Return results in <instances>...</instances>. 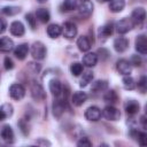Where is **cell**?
Here are the masks:
<instances>
[{"instance_id":"1","label":"cell","mask_w":147,"mask_h":147,"mask_svg":"<svg viewBox=\"0 0 147 147\" xmlns=\"http://www.w3.org/2000/svg\"><path fill=\"white\" fill-rule=\"evenodd\" d=\"M30 52L34 60H44L47 55V48L41 41H34L31 46Z\"/></svg>"},{"instance_id":"2","label":"cell","mask_w":147,"mask_h":147,"mask_svg":"<svg viewBox=\"0 0 147 147\" xmlns=\"http://www.w3.org/2000/svg\"><path fill=\"white\" fill-rule=\"evenodd\" d=\"M101 115H102L106 119L115 122V121H118V119H119V117H121V111H119L116 107H114L113 105H108V106H106V107L103 108Z\"/></svg>"},{"instance_id":"3","label":"cell","mask_w":147,"mask_h":147,"mask_svg":"<svg viewBox=\"0 0 147 147\" xmlns=\"http://www.w3.org/2000/svg\"><path fill=\"white\" fill-rule=\"evenodd\" d=\"M31 96L36 101H44L46 99V93L44 87L37 82H33L31 84Z\"/></svg>"},{"instance_id":"4","label":"cell","mask_w":147,"mask_h":147,"mask_svg":"<svg viewBox=\"0 0 147 147\" xmlns=\"http://www.w3.org/2000/svg\"><path fill=\"white\" fill-rule=\"evenodd\" d=\"M9 95L11 96V99L14 100H22L25 95V88L22 84H18V83H15L13 85H10L9 87Z\"/></svg>"},{"instance_id":"5","label":"cell","mask_w":147,"mask_h":147,"mask_svg":"<svg viewBox=\"0 0 147 147\" xmlns=\"http://www.w3.org/2000/svg\"><path fill=\"white\" fill-rule=\"evenodd\" d=\"M145 18H146V10L142 7H138L133 9L131 14V22L133 23V25H141L145 22Z\"/></svg>"},{"instance_id":"6","label":"cell","mask_w":147,"mask_h":147,"mask_svg":"<svg viewBox=\"0 0 147 147\" xmlns=\"http://www.w3.org/2000/svg\"><path fill=\"white\" fill-rule=\"evenodd\" d=\"M132 28H133V23L129 18H122L115 25V30L117 31L118 34H125L129 31H131Z\"/></svg>"},{"instance_id":"7","label":"cell","mask_w":147,"mask_h":147,"mask_svg":"<svg viewBox=\"0 0 147 147\" xmlns=\"http://www.w3.org/2000/svg\"><path fill=\"white\" fill-rule=\"evenodd\" d=\"M116 69H117V71H118L121 75L127 76V75H130L131 71H132V65H131L130 61H127V60H125V59H121V60H118V61L116 62Z\"/></svg>"},{"instance_id":"8","label":"cell","mask_w":147,"mask_h":147,"mask_svg":"<svg viewBox=\"0 0 147 147\" xmlns=\"http://www.w3.org/2000/svg\"><path fill=\"white\" fill-rule=\"evenodd\" d=\"M113 46H114V49L117 53H124L129 48V39L125 38V37L119 36V37L115 38Z\"/></svg>"},{"instance_id":"9","label":"cell","mask_w":147,"mask_h":147,"mask_svg":"<svg viewBox=\"0 0 147 147\" xmlns=\"http://www.w3.org/2000/svg\"><path fill=\"white\" fill-rule=\"evenodd\" d=\"M62 34L67 39H72L77 34V26L72 22H65L62 28Z\"/></svg>"},{"instance_id":"10","label":"cell","mask_w":147,"mask_h":147,"mask_svg":"<svg viewBox=\"0 0 147 147\" xmlns=\"http://www.w3.org/2000/svg\"><path fill=\"white\" fill-rule=\"evenodd\" d=\"M101 117V110L99 107L96 106H92V107H88L86 110H85V118L87 121H91V122H96L99 121Z\"/></svg>"},{"instance_id":"11","label":"cell","mask_w":147,"mask_h":147,"mask_svg":"<svg viewBox=\"0 0 147 147\" xmlns=\"http://www.w3.org/2000/svg\"><path fill=\"white\" fill-rule=\"evenodd\" d=\"M0 137L1 139L7 142V144H11L14 141V131L11 129V126L9 125H3L0 130Z\"/></svg>"},{"instance_id":"12","label":"cell","mask_w":147,"mask_h":147,"mask_svg":"<svg viewBox=\"0 0 147 147\" xmlns=\"http://www.w3.org/2000/svg\"><path fill=\"white\" fill-rule=\"evenodd\" d=\"M78 13L84 18L90 17L93 13V3L91 1H84L80 6H78Z\"/></svg>"},{"instance_id":"13","label":"cell","mask_w":147,"mask_h":147,"mask_svg":"<svg viewBox=\"0 0 147 147\" xmlns=\"http://www.w3.org/2000/svg\"><path fill=\"white\" fill-rule=\"evenodd\" d=\"M136 51L142 55L147 53V38L145 34H139L136 38Z\"/></svg>"},{"instance_id":"14","label":"cell","mask_w":147,"mask_h":147,"mask_svg":"<svg viewBox=\"0 0 147 147\" xmlns=\"http://www.w3.org/2000/svg\"><path fill=\"white\" fill-rule=\"evenodd\" d=\"M9 30H10V33L15 37H22L25 33V28H24L23 23L20 21H14L10 24Z\"/></svg>"},{"instance_id":"15","label":"cell","mask_w":147,"mask_h":147,"mask_svg":"<svg viewBox=\"0 0 147 147\" xmlns=\"http://www.w3.org/2000/svg\"><path fill=\"white\" fill-rule=\"evenodd\" d=\"M28 53H29V45L26 42L20 44L18 46H16L14 48V55H15V57L18 59V60H21V61L26 57Z\"/></svg>"},{"instance_id":"16","label":"cell","mask_w":147,"mask_h":147,"mask_svg":"<svg viewBox=\"0 0 147 147\" xmlns=\"http://www.w3.org/2000/svg\"><path fill=\"white\" fill-rule=\"evenodd\" d=\"M64 109H65V101L62 99H56L54 100L53 102V115L56 117V118H60L62 116V114L64 113Z\"/></svg>"},{"instance_id":"17","label":"cell","mask_w":147,"mask_h":147,"mask_svg":"<svg viewBox=\"0 0 147 147\" xmlns=\"http://www.w3.org/2000/svg\"><path fill=\"white\" fill-rule=\"evenodd\" d=\"M87 100V94L85 92H75L72 95H71V103L76 107H80L85 103V101Z\"/></svg>"},{"instance_id":"18","label":"cell","mask_w":147,"mask_h":147,"mask_svg":"<svg viewBox=\"0 0 147 147\" xmlns=\"http://www.w3.org/2000/svg\"><path fill=\"white\" fill-rule=\"evenodd\" d=\"M124 108H125L126 114L132 116V115H136L140 110V105L136 100H127L124 105Z\"/></svg>"},{"instance_id":"19","label":"cell","mask_w":147,"mask_h":147,"mask_svg":"<svg viewBox=\"0 0 147 147\" xmlns=\"http://www.w3.org/2000/svg\"><path fill=\"white\" fill-rule=\"evenodd\" d=\"M98 60L99 59H98L95 53H86L83 56L82 62H83V65H85L87 68H92V67H94L98 63Z\"/></svg>"},{"instance_id":"20","label":"cell","mask_w":147,"mask_h":147,"mask_svg":"<svg viewBox=\"0 0 147 147\" xmlns=\"http://www.w3.org/2000/svg\"><path fill=\"white\" fill-rule=\"evenodd\" d=\"M113 31H114V25L111 23H107V24H105V25L99 28L98 36L100 38H102V39H106V38L110 37L113 34Z\"/></svg>"},{"instance_id":"21","label":"cell","mask_w":147,"mask_h":147,"mask_svg":"<svg viewBox=\"0 0 147 147\" xmlns=\"http://www.w3.org/2000/svg\"><path fill=\"white\" fill-rule=\"evenodd\" d=\"M14 49V41L9 37H2L0 38V52L8 53Z\"/></svg>"},{"instance_id":"22","label":"cell","mask_w":147,"mask_h":147,"mask_svg":"<svg viewBox=\"0 0 147 147\" xmlns=\"http://www.w3.org/2000/svg\"><path fill=\"white\" fill-rule=\"evenodd\" d=\"M49 91L53 94V96L59 98L62 94V85L60 83V80L57 79H52L49 82Z\"/></svg>"},{"instance_id":"23","label":"cell","mask_w":147,"mask_h":147,"mask_svg":"<svg viewBox=\"0 0 147 147\" xmlns=\"http://www.w3.org/2000/svg\"><path fill=\"white\" fill-rule=\"evenodd\" d=\"M47 34L49 38H53V39L57 38L60 34H62V26L59 24H55V23L49 24L47 26Z\"/></svg>"},{"instance_id":"24","label":"cell","mask_w":147,"mask_h":147,"mask_svg":"<svg viewBox=\"0 0 147 147\" xmlns=\"http://www.w3.org/2000/svg\"><path fill=\"white\" fill-rule=\"evenodd\" d=\"M14 113L13 106L10 103H3L2 106H0V121H3L8 117H10Z\"/></svg>"},{"instance_id":"25","label":"cell","mask_w":147,"mask_h":147,"mask_svg":"<svg viewBox=\"0 0 147 147\" xmlns=\"http://www.w3.org/2000/svg\"><path fill=\"white\" fill-rule=\"evenodd\" d=\"M34 15H36V18L40 23H47L51 18V14L46 8H38Z\"/></svg>"},{"instance_id":"26","label":"cell","mask_w":147,"mask_h":147,"mask_svg":"<svg viewBox=\"0 0 147 147\" xmlns=\"http://www.w3.org/2000/svg\"><path fill=\"white\" fill-rule=\"evenodd\" d=\"M77 47L80 52H88L91 48V41L86 36H82L77 39Z\"/></svg>"},{"instance_id":"27","label":"cell","mask_w":147,"mask_h":147,"mask_svg":"<svg viewBox=\"0 0 147 147\" xmlns=\"http://www.w3.org/2000/svg\"><path fill=\"white\" fill-rule=\"evenodd\" d=\"M125 7V0H109V9L113 13H119Z\"/></svg>"},{"instance_id":"28","label":"cell","mask_w":147,"mask_h":147,"mask_svg":"<svg viewBox=\"0 0 147 147\" xmlns=\"http://www.w3.org/2000/svg\"><path fill=\"white\" fill-rule=\"evenodd\" d=\"M108 88V82L103 80V79H99L95 80L92 85V91L94 93H100V92H105Z\"/></svg>"},{"instance_id":"29","label":"cell","mask_w":147,"mask_h":147,"mask_svg":"<svg viewBox=\"0 0 147 147\" xmlns=\"http://www.w3.org/2000/svg\"><path fill=\"white\" fill-rule=\"evenodd\" d=\"M1 14L7 15V16H15L21 13V8L17 6H5L1 8Z\"/></svg>"},{"instance_id":"30","label":"cell","mask_w":147,"mask_h":147,"mask_svg":"<svg viewBox=\"0 0 147 147\" xmlns=\"http://www.w3.org/2000/svg\"><path fill=\"white\" fill-rule=\"evenodd\" d=\"M76 8H77L76 0H64L60 6V9L62 11H71L74 9H76Z\"/></svg>"},{"instance_id":"31","label":"cell","mask_w":147,"mask_h":147,"mask_svg":"<svg viewBox=\"0 0 147 147\" xmlns=\"http://www.w3.org/2000/svg\"><path fill=\"white\" fill-rule=\"evenodd\" d=\"M93 80V72L92 71H86L83 74V76L80 77V80H79V86L80 87H85L87 86L90 83H92Z\"/></svg>"},{"instance_id":"32","label":"cell","mask_w":147,"mask_h":147,"mask_svg":"<svg viewBox=\"0 0 147 147\" xmlns=\"http://www.w3.org/2000/svg\"><path fill=\"white\" fill-rule=\"evenodd\" d=\"M84 71V67H83V63H79V62H74L71 63L70 65V72L72 76L75 77H78L79 75H82Z\"/></svg>"},{"instance_id":"33","label":"cell","mask_w":147,"mask_h":147,"mask_svg":"<svg viewBox=\"0 0 147 147\" xmlns=\"http://www.w3.org/2000/svg\"><path fill=\"white\" fill-rule=\"evenodd\" d=\"M122 83H123V87H124L125 90H127V91H132V90H134V87H136V82H134V79H133L130 75L124 76Z\"/></svg>"},{"instance_id":"34","label":"cell","mask_w":147,"mask_h":147,"mask_svg":"<svg viewBox=\"0 0 147 147\" xmlns=\"http://www.w3.org/2000/svg\"><path fill=\"white\" fill-rule=\"evenodd\" d=\"M117 99H118L117 93H116L114 90H109V91H107V92L105 93V95H103V100H105L106 102L110 103V105L115 103V102L117 101Z\"/></svg>"},{"instance_id":"35","label":"cell","mask_w":147,"mask_h":147,"mask_svg":"<svg viewBox=\"0 0 147 147\" xmlns=\"http://www.w3.org/2000/svg\"><path fill=\"white\" fill-rule=\"evenodd\" d=\"M25 21L28 22V24L30 25L31 30H34L36 29V25H37V18H36V15L32 14V13H29L25 15Z\"/></svg>"},{"instance_id":"36","label":"cell","mask_w":147,"mask_h":147,"mask_svg":"<svg viewBox=\"0 0 147 147\" xmlns=\"http://www.w3.org/2000/svg\"><path fill=\"white\" fill-rule=\"evenodd\" d=\"M138 90L144 94L147 91V80H146V76H141L139 82H138Z\"/></svg>"},{"instance_id":"37","label":"cell","mask_w":147,"mask_h":147,"mask_svg":"<svg viewBox=\"0 0 147 147\" xmlns=\"http://www.w3.org/2000/svg\"><path fill=\"white\" fill-rule=\"evenodd\" d=\"M95 54H96L98 59L100 57L102 61L108 60V59H109V56H110V53H109V52H108L106 48H99V49H98V52H96Z\"/></svg>"},{"instance_id":"38","label":"cell","mask_w":147,"mask_h":147,"mask_svg":"<svg viewBox=\"0 0 147 147\" xmlns=\"http://www.w3.org/2000/svg\"><path fill=\"white\" fill-rule=\"evenodd\" d=\"M18 127L21 130V132L24 134V136H28L29 134V125H28V121L25 119H21L18 122Z\"/></svg>"},{"instance_id":"39","label":"cell","mask_w":147,"mask_h":147,"mask_svg":"<svg viewBox=\"0 0 147 147\" xmlns=\"http://www.w3.org/2000/svg\"><path fill=\"white\" fill-rule=\"evenodd\" d=\"M77 146L78 147H91L92 141L87 137H80V139L77 141Z\"/></svg>"},{"instance_id":"40","label":"cell","mask_w":147,"mask_h":147,"mask_svg":"<svg viewBox=\"0 0 147 147\" xmlns=\"http://www.w3.org/2000/svg\"><path fill=\"white\" fill-rule=\"evenodd\" d=\"M147 134L145 133V132H139V134H138V138H137V141L139 142V145L140 146H146V144H147Z\"/></svg>"},{"instance_id":"41","label":"cell","mask_w":147,"mask_h":147,"mask_svg":"<svg viewBox=\"0 0 147 147\" xmlns=\"http://www.w3.org/2000/svg\"><path fill=\"white\" fill-rule=\"evenodd\" d=\"M3 67L6 70H11L14 68V62L9 56H6L3 60Z\"/></svg>"},{"instance_id":"42","label":"cell","mask_w":147,"mask_h":147,"mask_svg":"<svg viewBox=\"0 0 147 147\" xmlns=\"http://www.w3.org/2000/svg\"><path fill=\"white\" fill-rule=\"evenodd\" d=\"M28 68L31 69V72H32V74H38V72L40 71V69H41V65H40L39 63L30 62V63L28 64Z\"/></svg>"},{"instance_id":"43","label":"cell","mask_w":147,"mask_h":147,"mask_svg":"<svg viewBox=\"0 0 147 147\" xmlns=\"http://www.w3.org/2000/svg\"><path fill=\"white\" fill-rule=\"evenodd\" d=\"M141 62H142V60H141V57L139 55H132L131 61H130L131 65H134V67H140Z\"/></svg>"},{"instance_id":"44","label":"cell","mask_w":147,"mask_h":147,"mask_svg":"<svg viewBox=\"0 0 147 147\" xmlns=\"http://www.w3.org/2000/svg\"><path fill=\"white\" fill-rule=\"evenodd\" d=\"M6 30H7V22L5 18L0 17V34L3 33Z\"/></svg>"},{"instance_id":"45","label":"cell","mask_w":147,"mask_h":147,"mask_svg":"<svg viewBox=\"0 0 147 147\" xmlns=\"http://www.w3.org/2000/svg\"><path fill=\"white\" fill-rule=\"evenodd\" d=\"M37 144H38V145H51V142H49V141H47V140H41V139H40V140H38V141H37Z\"/></svg>"},{"instance_id":"46","label":"cell","mask_w":147,"mask_h":147,"mask_svg":"<svg viewBox=\"0 0 147 147\" xmlns=\"http://www.w3.org/2000/svg\"><path fill=\"white\" fill-rule=\"evenodd\" d=\"M140 122H141V124H142L144 129H146V117H145V116H141V118H140Z\"/></svg>"},{"instance_id":"47","label":"cell","mask_w":147,"mask_h":147,"mask_svg":"<svg viewBox=\"0 0 147 147\" xmlns=\"http://www.w3.org/2000/svg\"><path fill=\"white\" fill-rule=\"evenodd\" d=\"M47 0H37V2H39V3H45Z\"/></svg>"},{"instance_id":"48","label":"cell","mask_w":147,"mask_h":147,"mask_svg":"<svg viewBox=\"0 0 147 147\" xmlns=\"http://www.w3.org/2000/svg\"><path fill=\"white\" fill-rule=\"evenodd\" d=\"M107 1H109V0H98V2H101V3H103V2H107Z\"/></svg>"},{"instance_id":"49","label":"cell","mask_w":147,"mask_h":147,"mask_svg":"<svg viewBox=\"0 0 147 147\" xmlns=\"http://www.w3.org/2000/svg\"><path fill=\"white\" fill-rule=\"evenodd\" d=\"M82 1H83V2H84V1H88V0H82Z\"/></svg>"}]
</instances>
